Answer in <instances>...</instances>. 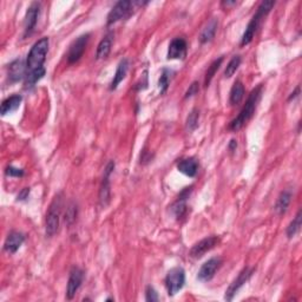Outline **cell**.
<instances>
[{"label":"cell","instance_id":"11","mask_svg":"<svg viewBox=\"0 0 302 302\" xmlns=\"http://www.w3.org/2000/svg\"><path fill=\"white\" fill-rule=\"evenodd\" d=\"M40 2H32L29 6L25 14V19H24V37H28L34 32L35 25H37L38 17L40 14Z\"/></svg>","mask_w":302,"mask_h":302},{"label":"cell","instance_id":"17","mask_svg":"<svg viewBox=\"0 0 302 302\" xmlns=\"http://www.w3.org/2000/svg\"><path fill=\"white\" fill-rule=\"evenodd\" d=\"M177 170L188 177H195L199 171V162L194 157L183 158L177 163Z\"/></svg>","mask_w":302,"mask_h":302},{"label":"cell","instance_id":"9","mask_svg":"<svg viewBox=\"0 0 302 302\" xmlns=\"http://www.w3.org/2000/svg\"><path fill=\"white\" fill-rule=\"evenodd\" d=\"M218 243H220L218 236H209V237L203 238V240L197 242L196 244H194V247L190 249L189 255L193 259H201L202 256H204V254L214 249Z\"/></svg>","mask_w":302,"mask_h":302},{"label":"cell","instance_id":"3","mask_svg":"<svg viewBox=\"0 0 302 302\" xmlns=\"http://www.w3.org/2000/svg\"><path fill=\"white\" fill-rule=\"evenodd\" d=\"M62 209L63 197L62 194H58V195L55 196L53 201L51 202L49 210L46 213V218H45V232H46L47 237H52L58 232L59 223H61Z\"/></svg>","mask_w":302,"mask_h":302},{"label":"cell","instance_id":"22","mask_svg":"<svg viewBox=\"0 0 302 302\" xmlns=\"http://www.w3.org/2000/svg\"><path fill=\"white\" fill-rule=\"evenodd\" d=\"M292 196L293 194L291 190H283L282 193L280 194L279 199H277L276 201V204H275V211H276L277 215L286 214V211L288 210L289 204H291Z\"/></svg>","mask_w":302,"mask_h":302},{"label":"cell","instance_id":"20","mask_svg":"<svg viewBox=\"0 0 302 302\" xmlns=\"http://www.w3.org/2000/svg\"><path fill=\"white\" fill-rule=\"evenodd\" d=\"M22 101H23V97L20 95H13V96H11V97L6 98V100L1 103V109H0L1 115L6 116L7 113L16 111L18 107L20 106Z\"/></svg>","mask_w":302,"mask_h":302},{"label":"cell","instance_id":"34","mask_svg":"<svg viewBox=\"0 0 302 302\" xmlns=\"http://www.w3.org/2000/svg\"><path fill=\"white\" fill-rule=\"evenodd\" d=\"M30 191H31L30 188H24V189L20 191L19 194H18V196H17L18 201H26L30 196Z\"/></svg>","mask_w":302,"mask_h":302},{"label":"cell","instance_id":"14","mask_svg":"<svg viewBox=\"0 0 302 302\" xmlns=\"http://www.w3.org/2000/svg\"><path fill=\"white\" fill-rule=\"evenodd\" d=\"M26 74H28V65L23 59H16L8 65V80H10V83H17L22 79H25Z\"/></svg>","mask_w":302,"mask_h":302},{"label":"cell","instance_id":"19","mask_svg":"<svg viewBox=\"0 0 302 302\" xmlns=\"http://www.w3.org/2000/svg\"><path fill=\"white\" fill-rule=\"evenodd\" d=\"M217 28H218V22L215 19V18L209 20L207 25H205L201 31V34H200V43L205 44L213 39L215 34H216Z\"/></svg>","mask_w":302,"mask_h":302},{"label":"cell","instance_id":"4","mask_svg":"<svg viewBox=\"0 0 302 302\" xmlns=\"http://www.w3.org/2000/svg\"><path fill=\"white\" fill-rule=\"evenodd\" d=\"M47 51H49V38L43 37L38 41H35L34 46L30 50L28 59H26L28 71H34L44 67Z\"/></svg>","mask_w":302,"mask_h":302},{"label":"cell","instance_id":"23","mask_svg":"<svg viewBox=\"0 0 302 302\" xmlns=\"http://www.w3.org/2000/svg\"><path fill=\"white\" fill-rule=\"evenodd\" d=\"M244 97V85L241 80H236L230 90L229 95V103L232 105H237L240 104Z\"/></svg>","mask_w":302,"mask_h":302},{"label":"cell","instance_id":"33","mask_svg":"<svg viewBox=\"0 0 302 302\" xmlns=\"http://www.w3.org/2000/svg\"><path fill=\"white\" fill-rule=\"evenodd\" d=\"M199 85H200L199 82H194L193 84L189 86V89H188L187 92H185V96H184L185 100H187V98H190V97H193V96H195V95L199 94V91H200V86Z\"/></svg>","mask_w":302,"mask_h":302},{"label":"cell","instance_id":"12","mask_svg":"<svg viewBox=\"0 0 302 302\" xmlns=\"http://www.w3.org/2000/svg\"><path fill=\"white\" fill-rule=\"evenodd\" d=\"M83 281H84V271L78 267H73L71 269L70 275H68L67 287V300H72L76 295V293L79 291L80 286H82Z\"/></svg>","mask_w":302,"mask_h":302},{"label":"cell","instance_id":"25","mask_svg":"<svg viewBox=\"0 0 302 302\" xmlns=\"http://www.w3.org/2000/svg\"><path fill=\"white\" fill-rule=\"evenodd\" d=\"M222 62H223V57H220L218 59H215V61L210 64V67H208L207 72H205V77H204V86H205V88H208V86L210 85L211 80H213L215 73H216L218 68H220L221 64H222Z\"/></svg>","mask_w":302,"mask_h":302},{"label":"cell","instance_id":"38","mask_svg":"<svg viewBox=\"0 0 302 302\" xmlns=\"http://www.w3.org/2000/svg\"><path fill=\"white\" fill-rule=\"evenodd\" d=\"M236 4H237L236 1H222V2H221V5L226 6V7H229V6H234Z\"/></svg>","mask_w":302,"mask_h":302},{"label":"cell","instance_id":"8","mask_svg":"<svg viewBox=\"0 0 302 302\" xmlns=\"http://www.w3.org/2000/svg\"><path fill=\"white\" fill-rule=\"evenodd\" d=\"M89 38H90L89 34H82L70 45V49H68L67 52L68 64H74V63H77L80 58H82L83 55H84L86 45L89 43Z\"/></svg>","mask_w":302,"mask_h":302},{"label":"cell","instance_id":"13","mask_svg":"<svg viewBox=\"0 0 302 302\" xmlns=\"http://www.w3.org/2000/svg\"><path fill=\"white\" fill-rule=\"evenodd\" d=\"M113 169H115V162L110 161L104 170L103 181H101L100 189V203L101 207H106L110 202V193H111V190H110V188H111L110 187V175L112 173Z\"/></svg>","mask_w":302,"mask_h":302},{"label":"cell","instance_id":"2","mask_svg":"<svg viewBox=\"0 0 302 302\" xmlns=\"http://www.w3.org/2000/svg\"><path fill=\"white\" fill-rule=\"evenodd\" d=\"M274 5L275 1H262L261 4L259 5L258 11H256V13L253 16L252 20H250L246 28V31H244L243 35H242L241 46H246V45L252 43V40L254 39V37H255L260 25H261L263 18L270 12L271 8L274 7Z\"/></svg>","mask_w":302,"mask_h":302},{"label":"cell","instance_id":"21","mask_svg":"<svg viewBox=\"0 0 302 302\" xmlns=\"http://www.w3.org/2000/svg\"><path fill=\"white\" fill-rule=\"evenodd\" d=\"M112 41H113V35L111 34H106L105 37L100 41V44H98L97 51H96V58L105 59L106 57L109 56L110 51H111Z\"/></svg>","mask_w":302,"mask_h":302},{"label":"cell","instance_id":"37","mask_svg":"<svg viewBox=\"0 0 302 302\" xmlns=\"http://www.w3.org/2000/svg\"><path fill=\"white\" fill-rule=\"evenodd\" d=\"M236 148H237V142H236L235 139H232V140H230L229 146H228L229 151L230 152H234L236 150Z\"/></svg>","mask_w":302,"mask_h":302},{"label":"cell","instance_id":"24","mask_svg":"<svg viewBox=\"0 0 302 302\" xmlns=\"http://www.w3.org/2000/svg\"><path fill=\"white\" fill-rule=\"evenodd\" d=\"M45 73H46L45 67L38 68V70H34V71H28V74H26L25 77L26 89L32 88V86H34V84H37V83L45 76Z\"/></svg>","mask_w":302,"mask_h":302},{"label":"cell","instance_id":"16","mask_svg":"<svg viewBox=\"0 0 302 302\" xmlns=\"http://www.w3.org/2000/svg\"><path fill=\"white\" fill-rule=\"evenodd\" d=\"M24 242H25V235L19 232H11L5 240L4 250L8 254L17 253Z\"/></svg>","mask_w":302,"mask_h":302},{"label":"cell","instance_id":"5","mask_svg":"<svg viewBox=\"0 0 302 302\" xmlns=\"http://www.w3.org/2000/svg\"><path fill=\"white\" fill-rule=\"evenodd\" d=\"M164 282H166V288L167 292H168L169 297L176 295L184 287L185 283L184 269L181 267H175L170 269L168 274H167Z\"/></svg>","mask_w":302,"mask_h":302},{"label":"cell","instance_id":"26","mask_svg":"<svg viewBox=\"0 0 302 302\" xmlns=\"http://www.w3.org/2000/svg\"><path fill=\"white\" fill-rule=\"evenodd\" d=\"M301 222H302V216H301V210L298 211L297 216H295L294 220L289 223V226L287 227V237L293 238L295 235L300 232L301 228Z\"/></svg>","mask_w":302,"mask_h":302},{"label":"cell","instance_id":"30","mask_svg":"<svg viewBox=\"0 0 302 302\" xmlns=\"http://www.w3.org/2000/svg\"><path fill=\"white\" fill-rule=\"evenodd\" d=\"M76 217H77V207L73 204V203H71L67 209V213H65V217H64L65 223L70 226V224H72L74 221H76Z\"/></svg>","mask_w":302,"mask_h":302},{"label":"cell","instance_id":"36","mask_svg":"<svg viewBox=\"0 0 302 302\" xmlns=\"http://www.w3.org/2000/svg\"><path fill=\"white\" fill-rule=\"evenodd\" d=\"M299 95H300V86H298V88L295 89V91L292 92L291 96H289V98H288V101L295 100V98H297Z\"/></svg>","mask_w":302,"mask_h":302},{"label":"cell","instance_id":"7","mask_svg":"<svg viewBox=\"0 0 302 302\" xmlns=\"http://www.w3.org/2000/svg\"><path fill=\"white\" fill-rule=\"evenodd\" d=\"M254 271H255V269L254 268H249V267L243 268V270L238 274V276L236 277V279L232 282V285L228 287V289L226 291L224 299H226L227 301H232L235 295L237 294V292L240 291L242 287L246 285L248 281H249L252 275L254 274Z\"/></svg>","mask_w":302,"mask_h":302},{"label":"cell","instance_id":"31","mask_svg":"<svg viewBox=\"0 0 302 302\" xmlns=\"http://www.w3.org/2000/svg\"><path fill=\"white\" fill-rule=\"evenodd\" d=\"M5 175L10 176V177H23L25 175V171L23 169L19 168H14V167H7L5 170Z\"/></svg>","mask_w":302,"mask_h":302},{"label":"cell","instance_id":"28","mask_svg":"<svg viewBox=\"0 0 302 302\" xmlns=\"http://www.w3.org/2000/svg\"><path fill=\"white\" fill-rule=\"evenodd\" d=\"M242 58L240 56H234L232 59H230V62L227 64L226 70H224V77L226 78H230L232 76H234V73L237 71L238 67L241 65Z\"/></svg>","mask_w":302,"mask_h":302},{"label":"cell","instance_id":"15","mask_svg":"<svg viewBox=\"0 0 302 302\" xmlns=\"http://www.w3.org/2000/svg\"><path fill=\"white\" fill-rule=\"evenodd\" d=\"M188 52V45L183 38H175L171 40V43L169 44L168 49V59H181L183 61L187 57Z\"/></svg>","mask_w":302,"mask_h":302},{"label":"cell","instance_id":"32","mask_svg":"<svg viewBox=\"0 0 302 302\" xmlns=\"http://www.w3.org/2000/svg\"><path fill=\"white\" fill-rule=\"evenodd\" d=\"M145 300L148 302H156L158 301V294L156 289L152 286H148L145 289Z\"/></svg>","mask_w":302,"mask_h":302},{"label":"cell","instance_id":"35","mask_svg":"<svg viewBox=\"0 0 302 302\" xmlns=\"http://www.w3.org/2000/svg\"><path fill=\"white\" fill-rule=\"evenodd\" d=\"M151 154H149L148 151L143 150L142 154H140V163H148L151 161Z\"/></svg>","mask_w":302,"mask_h":302},{"label":"cell","instance_id":"27","mask_svg":"<svg viewBox=\"0 0 302 302\" xmlns=\"http://www.w3.org/2000/svg\"><path fill=\"white\" fill-rule=\"evenodd\" d=\"M173 72L169 68H163L162 73H161L160 79H158V86H160L161 94H166L170 85V80H171V74Z\"/></svg>","mask_w":302,"mask_h":302},{"label":"cell","instance_id":"6","mask_svg":"<svg viewBox=\"0 0 302 302\" xmlns=\"http://www.w3.org/2000/svg\"><path fill=\"white\" fill-rule=\"evenodd\" d=\"M133 8H134L133 1H128V0L118 1L117 4L113 6L112 10L109 12V14H107V20H106L107 26L113 25V24L119 22V20H123L125 18L130 17V14L133 13Z\"/></svg>","mask_w":302,"mask_h":302},{"label":"cell","instance_id":"10","mask_svg":"<svg viewBox=\"0 0 302 302\" xmlns=\"http://www.w3.org/2000/svg\"><path fill=\"white\" fill-rule=\"evenodd\" d=\"M222 259L221 258H211L208 260L207 262H204L202 265L201 269L199 270L197 274V279L201 282H208L215 276V274L220 270V268L222 267Z\"/></svg>","mask_w":302,"mask_h":302},{"label":"cell","instance_id":"29","mask_svg":"<svg viewBox=\"0 0 302 302\" xmlns=\"http://www.w3.org/2000/svg\"><path fill=\"white\" fill-rule=\"evenodd\" d=\"M199 119H200V111L197 109H194L189 113L187 118V129L189 131H194L199 127Z\"/></svg>","mask_w":302,"mask_h":302},{"label":"cell","instance_id":"18","mask_svg":"<svg viewBox=\"0 0 302 302\" xmlns=\"http://www.w3.org/2000/svg\"><path fill=\"white\" fill-rule=\"evenodd\" d=\"M128 70H129V61H128L127 58L122 59L121 62H119L117 70H116L115 76H113V79L111 82V84H110V90L113 91V90H116L118 88V85L121 84L122 82H123V79L125 78V76H127Z\"/></svg>","mask_w":302,"mask_h":302},{"label":"cell","instance_id":"1","mask_svg":"<svg viewBox=\"0 0 302 302\" xmlns=\"http://www.w3.org/2000/svg\"><path fill=\"white\" fill-rule=\"evenodd\" d=\"M261 95H262V85H259L258 88L254 89L253 91L250 92L246 104H244V106L242 107V110L237 115V117L233 119V121L229 123L228 129L230 131H234L235 133V131L241 130L242 128L248 123V121L253 117L254 112H255L256 106H258L259 101L261 100Z\"/></svg>","mask_w":302,"mask_h":302}]
</instances>
